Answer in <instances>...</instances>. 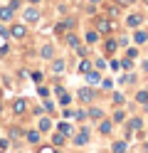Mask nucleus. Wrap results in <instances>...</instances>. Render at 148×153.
Returning a JSON list of instances; mask_svg holds the SVG:
<instances>
[{"label":"nucleus","mask_w":148,"mask_h":153,"mask_svg":"<svg viewBox=\"0 0 148 153\" xmlns=\"http://www.w3.org/2000/svg\"><path fill=\"white\" fill-rule=\"evenodd\" d=\"M10 111L15 114V116H22V114H27L30 111V104H27V99H13V104H10Z\"/></svg>","instance_id":"obj_7"},{"label":"nucleus","mask_w":148,"mask_h":153,"mask_svg":"<svg viewBox=\"0 0 148 153\" xmlns=\"http://www.w3.org/2000/svg\"><path fill=\"white\" fill-rule=\"evenodd\" d=\"M99 40H101V35H99L96 30H86V35H84V42H86L89 47H91V45H96Z\"/></svg>","instance_id":"obj_27"},{"label":"nucleus","mask_w":148,"mask_h":153,"mask_svg":"<svg viewBox=\"0 0 148 153\" xmlns=\"http://www.w3.org/2000/svg\"><path fill=\"white\" fill-rule=\"evenodd\" d=\"M77 99L82 101V106H89V104H96L99 91H96L94 87H89V84H86V87H82V89L77 91Z\"/></svg>","instance_id":"obj_2"},{"label":"nucleus","mask_w":148,"mask_h":153,"mask_svg":"<svg viewBox=\"0 0 148 153\" xmlns=\"http://www.w3.org/2000/svg\"><path fill=\"white\" fill-rule=\"evenodd\" d=\"M22 136H25V141L30 143V146H37V143L42 141V133H39L37 128H27V131L22 133Z\"/></svg>","instance_id":"obj_18"},{"label":"nucleus","mask_w":148,"mask_h":153,"mask_svg":"<svg viewBox=\"0 0 148 153\" xmlns=\"http://www.w3.org/2000/svg\"><path fill=\"white\" fill-rule=\"evenodd\" d=\"M126 128H131L133 133H136V136H138V141H141L143 136H146V123H143V116H128L126 119Z\"/></svg>","instance_id":"obj_4"},{"label":"nucleus","mask_w":148,"mask_h":153,"mask_svg":"<svg viewBox=\"0 0 148 153\" xmlns=\"http://www.w3.org/2000/svg\"><path fill=\"white\" fill-rule=\"evenodd\" d=\"M126 151H128V141H123V138L111 141V153H126Z\"/></svg>","instance_id":"obj_22"},{"label":"nucleus","mask_w":148,"mask_h":153,"mask_svg":"<svg viewBox=\"0 0 148 153\" xmlns=\"http://www.w3.org/2000/svg\"><path fill=\"white\" fill-rule=\"evenodd\" d=\"M7 148H10V138H0V151L5 153Z\"/></svg>","instance_id":"obj_42"},{"label":"nucleus","mask_w":148,"mask_h":153,"mask_svg":"<svg viewBox=\"0 0 148 153\" xmlns=\"http://www.w3.org/2000/svg\"><path fill=\"white\" fill-rule=\"evenodd\" d=\"M7 7H10V10H20V7H22V0H10V3H7Z\"/></svg>","instance_id":"obj_38"},{"label":"nucleus","mask_w":148,"mask_h":153,"mask_svg":"<svg viewBox=\"0 0 148 153\" xmlns=\"http://www.w3.org/2000/svg\"><path fill=\"white\" fill-rule=\"evenodd\" d=\"M118 10H121L118 5H109V17H118V15H121Z\"/></svg>","instance_id":"obj_39"},{"label":"nucleus","mask_w":148,"mask_h":153,"mask_svg":"<svg viewBox=\"0 0 148 153\" xmlns=\"http://www.w3.org/2000/svg\"><path fill=\"white\" fill-rule=\"evenodd\" d=\"M49 69H52V74H64V69H67V59L64 57H54V59H49Z\"/></svg>","instance_id":"obj_10"},{"label":"nucleus","mask_w":148,"mask_h":153,"mask_svg":"<svg viewBox=\"0 0 148 153\" xmlns=\"http://www.w3.org/2000/svg\"><path fill=\"white\" fill-rule=\"evenodd\" d=\"M133 101H136V104H146V101H148V87L138 89V91H136V97H133Z\"/></svg>","instance_id":"obj_30"},{"label":"nucleus","mask_w":148,"mask_h":153,"mask_svg":"<svg viewBox=\"0 0 148 153\" xmlns=\"http://www.w3.org/2000/svg\"><path fill=\"white\" fill-rule=\"evenodd\" d=\"M0 153H3V151H0Z\"/></svg>","instance_id":"obj_54"},{"label":"nucleus","mask_w":148,"mask_h":153,"mask_svg":"<svg viewBox=\"0 0 148 153\" xmlns=\"http://www.w3.org/2000/svg\"><path fill=\"white\" fill-rule=\"evenodd\" d=\"M54 128H57L59 133H62V136H67V141L72 138V136H74V131H77V128H74V126H72V123H69V121H59V123H57Z\"/></svg>","instance_id":"obj_17"},{"label":"nucleus","mask_w":148,"mask_h":153,"mask_svg":"<svg viewBox=\"0 0 148 153\" xmlns=\"http://www.w3.org/2000/svg\"><path fill=\"white\" fill-rule=\"evenodd\" d=\"M30 76H32V82H35V84H42V79H45V76H42V72H32Z\"/></svg>","instance_id":"obj_40"},{"label":"nucleus","mask_w":148,"mask_h":153,"mask_svg":"<svg viewBox=\"0 0 148 153\" xmlns=\"http://www.w3.org/2000/svg\"><path fill=\"white\" fill-rule=\"evenodd\" d=\"M141 111H143L146 116H148V101H146V104H141Z\"/></svg>","instance_id":"obj_47"},{"label":"nucleus","mask_w":148,"mask_h":153,"mask_svg":"<svg viewBox=\"0 0 148 153\" xmlns=\"http://www.w3.org/2000/svg\"><path fill=\"white\" fill-rule=\"evenodd\" d=\"M118 3H121V5H133L136 0H118Z\"/></svg>","instance_id":"obj_49"},{"label":"nucleus","mask_w":148,"mask_h":153,"mask_svg":"<svg viewBox=\"0 0 148 153\" xmlns=\"http://www.w3.org/2000/svg\"><path fill=\"white\" fill-rule=\"evenodd\" d=\"M89 3H91V5H99V3H104V0H89Z\"/></svg>","instance_id":"obj_51"},{"label":"nucleus","mask_w":148,"mask_h":153,"mask_svg":"<svg viewBox=\"0 0 148 153\" xmlns=\"http://www.w3.org/2000/svg\"><path fill=\"white\" fill-rule=\"evenodd\" d=\"M94 30L101 35V37H109V35L114 32V22L109 20V17H96V27H94Z\"/></svg>","instance_id":"obj_5"},{"label":"nucleus","mask_w":148,"mask_h":153,"mask_svg":"<svg viewBox=\"0 0 148 153\" xmlns=\"http://www.w3.org/2000/svg\"><path fill=\"white\" fill-rule=\"evenodd\" d=\"M141 69H143V74H148V59H143V62H141Z\"/></svg>","instance_id":"obj_46"},{"label":"nucleus","mask_w":148,"mask_h":153,"mask_svg":"<svg viewBox=\"0 0 148 153\" xmlns=\"http://www.w3.org/2000/svg\"><path fill=\"white\" fill-rule=\"evenodd\" d=\"M22 128H20V126H10L7 128V138H10V143H13V141H20V138H22Z\"/></svg>","instance_id":"obj_26"},{"label":"nucleus","mask_w":148,"mask_h":153,"mask_svg":"<svg viewBox=\"0 0 148 153\" xmlns=\"http://www.w3.org/2000/svg\"><path fill=\"white\" fill-rule=\"evenodd\" d=\"M118 67H121L123 72H131V69H133V59H128V57H121V59H118Z\"/></svg>","instance_id":"obj_31"},{"label":"nucleus","mask_w":148,"mask_h":153,"mask_svg":"<svg viewBox=\"0 0 148 153\" xmlns=\"http://www.w3.org/2000/svg\"><path fill=\"white\" fill-rule=\"evenodd\" d=\"M0 37H3V40H7V37H10V30H7L3 22H0Z\"/></svg>","instance_id":"obj_41"},{"label":"nucleus","mask_w":148,"mask_h":153,"mask_svg":"<svg viewBox=\"0 0 148 153\" xmlns=\"http://www.w3.org/2000/svg\"><path fill=\"white\" fill-rule=\"evenodd\" d=\"M106 114L101 111V106H96V104H89V109H86V121H99V119H104Z\"/></svg>","instance_id":"obj_12"},{"label":"nucleus","mask_w":148,"mask_h":153,"mask_svg":"<svg viewBox=\"0 0 148 153\" xmlns=\"http://www.w3.org/2000/svg\"><path fill=\"white\" fill-rule=\"evenodd\" d=\"M114 126H116V123L109 119V116H104V119L96 121V133H99L101 138H111V136H114Z\"/></svg>","instance_id":"obj_3"},{"label":"nucleus","mask_w":148,"mask_h":153,"mask_svg":"<svg viewBox=\"0 0 148 153\" xmlns=\"http://www.w3.org/2000/svg\"><path fill=\"white\" fill-rule=\"evenodd\" d=\"M109 119H111L114 123H126L128 114H126V109H123V106H116V111H114V114H111V116H109Z\"/></svg>","instance_id":"obj_20"},{"label":"nucleus","mask_w":148,"mask_h":153,"mask_svg":"<svg viewBox=\"0 0 148 153\" xmlns=\"http://www.w3.org/2000/svg\"><path fill=\"white\" fill-rule=\"evenodd\" d=\"M54 94H57V104H59L62 109L72 104V94H67V89H64V87H59V84H57V87H54Z\"/></svg>","instance_id":"obj_9"},{"label":"nucleus","mask_w":148,"mask_h":153,"mask_svg":"<svg viewBox=\"0 0 148 153\" xmlns=\"http://www.w3.org/2000/svg\"><path fill=\"white\" fill-rule=\"evenodd\" d=\"M10 37H15V40H25L27 37V25L25 22H15L10 27Z\"/></svg>","instance_id":"obj_13"},{"label":"nucleus","mask_w":148,"mask_h":153,"mask_svg":"<svg viewBox=\"0 0 148 153\" xmlns=\"http://www.w3.org/2000/svg\"><path fill=\"white\" fill-rule=\"evenodd\" d=\"M91 64H94V69H99V72H104V69H106V59H104V57H96Z\"/></svg>","instance_id":"obj_34"},{"label":"nucleus","mask_w":148,"mask_h":153,"mask_svg":"<svg viewBox=\"0 0 148 153\" xmlns=\"http://www.w3.org/2000/svg\"><path fill=\"white\" fill-rule=\"evenodd\" d=\"M111 104L114 106H126V94L123 91H114L111 94Z\"/></svg>","instance_id":"obj_28"},{"label":"nucleus","mask_w":148,"mask_h":153,"mask_svg":"<svg viewBox=\"0 0 148 153\" xmlns=\"http://www.w3.org/2000/svg\"><path fill=\"white\" fill-rule=\"evenodd\" d=\"M62 116H64V119H72V116H74V109H69V106H64V111H62Z\"/></svg>","instance_id":"obj_43"},{"label":"nucleus","mask_w":148,"mask_h":153,"mask_svg":"<svg viewBox=\"0 0 148 153\" xmlns=\"http://www.w3.org/2000/svg\"><path fill=\"white\" fill-rule=\"evenodd\" d=\"M74 52H77L79 59H82V57H89V45H82V42H79V45L74 47Z\"/></svg>","instance_id":"obj_32"},{"label":"nucleus","mask_w":148,"mask_h":153,"mask_svg":"<svg viewBox=\"0 0 148 153\" xmlns=\"http://www.w3.org/2000/svg\"><path fill=\"white\" fill-rule=\"evenodd\" d=\"M91 141V128L86 126V123H82L77 131H74V136L69 138V143H72L74 148H82V146H86V143Z\"/></svg>","instance_id":"obj_1"},{"label":"nucleus","mask_w":148,"mask_h":153,"mask_svg":"<svg viewBox=\"0 0 148 153\" xmlns=\"http://www.w3.org/2000/svg\"><path fill=\"white\" fill-rule=\"evenodd\" d=\"M54 106H57V101H52V99H42V104H39L42 114H54Z\"/></svg>","instance_id":"obj_29"},{"label":"nucleus","mask_w":148,"mask_h":153,"mask_svg":"<svg viewBox=\"0 0 148 153\" xmlns=\"http://www.w3.org/2000/svg\"><path fill=\"white\" fill-rule=\"evenodd\" d=\"M101 89H106V91H111V87H114V82L111 79H106V76H101V84H99Z\"/></svg>","instance_id":"obj_36"},{"label":"nucleus","mask_w":148,"mask_h":153,"mask_svg":"<svg viewBox=\"0 0 148 153\" xmlns=\"http://www.w3.org/2000/svg\"><path fill=\"white\" fill-rule=\"evenodd\" d=\"M101 76H104V72L91 69V72H86V74H84V79H86L89 87H99V84H101Z\"/></svg>","instance_id":"obj_14"},{"label":"nucleus","mask_w":148,"mask_h":153,"mask_svg":"<svg viewBox=\"0 0 148 153\" xmlns=\"http://www.w3.org/2000/svg\"><path fill=\"white\" fill-rule=\"evenodd\" d=\"M74 119H77L79 123H86V109H79V111H74Z\"/></svg>","instance_id":"obj_35"},{"label":"nucleus","mask_w":148,"mask_h":153,"mask_svg":"<svg viewBox=\"0 0 148 153\" xmlns=\"http://www.w3.org/2000/svg\"><path fill=\"white\" fill-rule=\"evenodd\" d=\"M64 42H67V47H72V50H74V47L82 42V40H79V35H77V32L69 30V32H64Z\"/></svg>","instance_id":"obj_24"},{"label":"nucleus","mask_w":148,"mask_h":153,"mask_svg":"<svg viewBox=\"0 0 148 153\" xmlns=\"http://www.w3.org/2000/svg\"><path fill=\"white\" fill-rule=\"evenodd\" d=\"M3 54H7V47H5V45L0 47V57H3Z\"/></svg>","instance_id":"obj_50"},{"label":"nucleus","mask_w":148,"mask_h":153,"mask_svg":"<svg viewBox=\"0 0 148 153\" xmlns=\"http://www.w3.org/2000/svg\"><path fill=\"white\" fill-rule=\"evenodd\" d=\"M49 146H54L57 151L67 146V136H62L59 131H49Z\"/></svg>","instance_id":"obj_11"},{"label":"nucleus","mask_w":148,"mask_h":153,"mask_svg":"<svg viewBox=\"0 0 148 153\" xmlns=\"http://www.w3.org/2000/svg\"><path fill=\"white\" fill-rule=\"evenodd\" d=\"M126 57L128 59H136L138 57V47H126Z\"/></svg>","instance_id":"obj_37"},{"label":"nucleus","mask_w":148,"mask_h":153,"mask_svg":"<svg viewBox=\"0 0 148 153\" xmlns=\"http://www.w3.org/2000/svg\"><path fill=\"white\" fill-rule=\"evenodd\" d=\"M133 42L141 47V45H148V30H141V27H136L133 30Z\"/></svg>","instance_id":"obj_19"},{"label":"nucleus","mask_w":148,"mask_h":153,"mask_svg":"<svg viewBox=\"0 0 148 153\" xmlns=\"http://www.w3.org/2000/svg\"><path fill=\"white\" fill-rule=\"evenodd\" d=\"M116 50H118L116 37H106V40H104V57H114Z\"/></svg>","instance_id":"obj_16"},{"label":"nucleus","mask_w":148,"mask_h":153,"mask_svg":"<svg viewBox=\"0 0 148 153\" xmlns=\"http://www.w3.org/2000/svg\"><path fill=\"white\" fill-rule=\"evenodd\" d=\"M39 153H57V148H54V146H42Z\"/></svg>","instance_id":"obj_44"},{"label":"nucleus","mask_w":148,"mask_h":153,"mask_svg":"<svg viewBox=\"0 0 148 153\" xmlns=\"http://www.w3.org/2000/svg\"><path fill=\"white\" fill-rule=\"evenodd\" d=\"M91 69H94L91 59H89V57H82V59H79V67H77V72H79V74H86V72H91Z\"/></svg>","instance_id":"obj_23"},{"label":"nucleus","mask_w":148,"mask_h":153,"mask_svg":"<svg viewBox=\"0 0 148 153\" xmlns=\"http://www.w3.org/2000/svg\"><path fill=\"white\" fill-rule=\"evenodd\" d=\"M37 94H39V99H49V87H45V84H37Z\"/></svg>","instance_id":"obj_33"},{"label":"nucleus","mask_w":148,"mask_h":153,"mask_svg":"<svg viewBox=\"0 0 148 153\" xmlns=\"http://www.w3.org/2000/svg\"><path fill=\"white\" fill-rule=\"evenodd\" d=\"M39 17H42V15H39V7H37V5H27L25 10H22V20L30 22V25L39 22Z\"/></svg>","instance_id":"obj_6"},{"label":"nucleus","mask_w":148,"mask_h":153,"mask_svg":"<svg viewBox=\"0 0 148 153\" xmlns=\"http://www.w3.org/2000/svg\"><path fill=\"white\" fill-rule=\"evenodd\" d=\"M39 57H42V59H54V45H49V42H45L42 47H39Z\"/></svg>","instance_id":"obj_21"},{"label":"nucleus","mask_w":148,"mask_h":153,"mask_svg":"<svg viewBox=\"0 0 148 153\" xmlns=\"http://www.w3.org/2000/svg\"><path fill=\"white\" fill-rule=\"evenodd\" d=\"M13 17H15V13L7 5H0V22H13Z\"/></svg>","instance_id":"obj_25"},{"label":"nucleus","mask_w":148,"mask_h":153,"mask_svg":"<svg viewBox=\"0 0 148 153\" xmlns=\"http://www.w3.org/2000/svg\"><path fill=\"white\" fill-rule=\"evenodd\" d=\"M143 3H146V5H148V0H143Z\"/></svg>","instance_id":"obj_52"},{"label":"nucleus","mask_w":148,"mask_h":153,"mask_svg":"<svg viewBox=\"0 0 148 153\" xmlns=\"http://www.w3.org/2000/svg\"><path fill=\"white\" fill-rule=\"evenodd\" d=\"M52 128H54V123H52V119H49V114H42V116H37V131L42 133V136H45V133H49Z\"/></svg>","instance_id":"obj_8"},{"label":"nucleus","mask_w":148,"mask_h":153,"mask_svg":"<svg viewBox=\"0 0 148 153\" xmlns=\"http://www.w3.org/2000/svg\"><path fill=\"white\" fill-rule=\"evenodd\" d=\"M109 67H111L114 72H118V69H121V67H118V59H111V64H109Z\"/></svg>","instance_id":"obj_45"},{"label":"nucleus","mask_w":148,"mask_h":153,"mask_svg":"<svg viewBox=\"0 0 148 153\" xmlns=\"http://www.w3.org/2000/svg\"><path fill=\"white\" fill-rule=\"evenodd\" d=\"M143 25V15L141 13H128L126 15V27H131V30H136V27Z\"/></svg>","instance_id":"obj_15"},{"label":"nucleus","mask_w":148,"mask_h":153,"mask_svg":"<svg viewBox=\"0 0 148 153\" xmlns=\"http://www.w3.org/2000/svg\"><path fill=\"white\" fill-rule=\"evenodd\" d=\"M27 3H30V5H42L45 0H27Z\"/></svg>","instance_id":"obj_48"},{"label":"nucleus","mask_w":148,"mask_h":153,"mask_svg":"<svg viewBox=\"0 0 148 153\" xmlns=\"http://www.w3.org/2000/svg\"><path fill=\"white\" fill-rule=\"evenodd\" d=\"M126 153H131V151H126Z\"/></svg>","instance_id":"obj_53"}]
</instances>
